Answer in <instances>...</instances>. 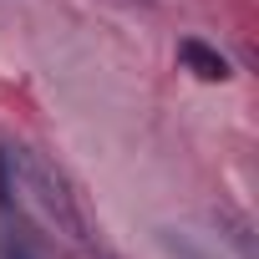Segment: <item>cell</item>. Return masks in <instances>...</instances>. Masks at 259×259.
Masks as SVG:
<instances>
[{"label":"cell","mask_w":259,"mask_h":259,"mask_svg":"<svg viewBox=\"0 0 259 259\" xmlns=\"http://www.w3.org/2000/svg\"><path fill=\"white\" fill-rule=\"evenodd\" d=\"M0 203L6 208L11 203L31 208L46 229H56V234L76 239V244L87 239V219H81L76 198L66 193L61 173L31 148H0Z\"/></svg>","instance_id":"cell-1"},{"label":"cell","mask_w":259,"mask_h":259,"mask_svg":"<svg viewBox=\"0 0 259 259\" xmlns=\"http://www.w3.org/2000/svg\"><path fill=\"white\" fill-rule=\"evenodd\" d=\"M178 56H183V66L198 76V81H229V61L213 51V46H203V41H178Z\"/></svg>","instance_id":"cell-2"},{"label":"cell","mask_w":259,"mask_h":259,"mask_svg":"<svg viewBox=\"0 0 259 259\" xmlns=\"http://www.w3.org/2000/svg\"><path fill=\"white\" fill-rule=\"evenodd\" d=\"M0 259H41V254H36V244H31L26 234L6 229V234H0Z\"/></svg>","instance_id":"cell-3"},{"label":"cell","mask_w":259,"mask_h":259,"mask_svg":"<svg viewBox=\"0 0 259 259\" xmlns=\"http://www.w3.org/2000/svg\"><path fill=\"white\" fill-rule=\"evenodd\" d=\"M173 249H178V254H183V259H208V254H203V249H193V244H183V239H173Z\"/></svg>","instance_id":"cell-4"}]
</instances>
